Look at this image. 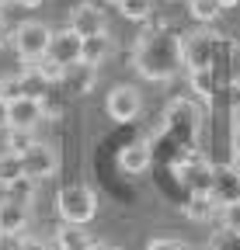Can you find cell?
Listing matches in <instances>:
<instances>
[{
	"label": "cell",
	"instance_id": "obj_1",
	"mask_svg": "<svg viewBox=\"0 0 240 250\" xmlns=\"http://www.w3.org/2000/svg\"><path fill=\"white\" fill-rule=\"evenodd\" d=\"M132 66L143 80L164 83L185 70V35L171 28H150L132 45Z\"/></svg>",
	"mask_w": 240,
	"mask_h": 250
},
{
	"label": "cell",
	"instance_id": "obj_2",
	"mask_svg": "<svg viewBox=\"0 0 240 250\" xmlns=\"http://www.w3.org/2000/svg\"><path fill=\"white\" fill-rule=\"evenodd\" d=\"M56 212H59V223L87 226L98 212V191L87 184H63L56 191Z\"/></svg>",
	"mask_w": 240,
	"mask_h": 250
},
{
	"label": "cell",
	"instance_id": "obj_3",
	"mask_svg": "<svg viewBox=\"0 0 240 250\" xmlns=\"http://www.w3.org/2000/svg\"><path fill=\"white\" fill-rule=\"evenodd\" d=\"M49 45H52V28L42 24V21H21L14 28V52L18 59L24 62H42L49 56Z\"/></svg>",
	"mask_w": 240,
	"mask_h": 250
},
{
	"label": "cell",
	"instance_id": "obj_4",
	"mask_svg": "<svg viewBox=\"0 0 240 250\" xmlns=\"http://www.w3.org/2000/svg\"><path fill=\"white\" fill-rule=\"evenodd\" d=\"M216 35L209 28H198V31H188L185 35V70H213L216 62Z\"/></svg>",
	"mask_w": 240,
	"mask_h": 250
},
{
	"label": "cell",
	"instance_id": "obj_5",
	"mask_svg": "<svg viewBox=\"0 0 240 250\" xmlns=\"http://www.w3.org/2000/svg\"><path fill=\"white\" fill-rule=\"evenodd\" d=\"M21 164H24V177L32 181H45L59 170V156L49 143H35L28 153H21Z\"/></svg>",
	"mask_w": 240,
	"mask_h": 250
},
{
	"label": "cell",
	"instance_id": "obj_6",
	"mask_svg": "<svg viewBox=\"0 0 240 250\" xmlns=\"http://www.w3.org/2000/svg\"><path fill=\"white\" fill-rule=\"evenodd\" d=\"M105 108H108V115H111L115 122H132V118L143 111V98H139V90H136V87L122 83V87H111Z\"/></svg>",
	"mask_w": 240,
	"mask_h": 250
},
{
	"label": "cell",
	"instance_id": "obj_7",
	"mask_svg": "<svg viewBox=\"0 0 240 250\" xmlns=\"http://www.w3.org/2000/svg\"><path fill=\"white\" fill-rule=\"evenodd\" d=\"M80 52H84V39L77 35V31L66 24L63 31H52V45H49V59L59 62V66H73V62H80Z\"/></svg>",
	"mask_w": 240,
	"mask_h": 250
},
{
	"label": "cell",
	"instance_id": "obj_8",
	"mask_svg": "<svg viewBox=\"0 0 240 250\" xmlns=\"http://www.w3.org/2000/svg\"><path fill=\"white\" fill-rule=\"evenodd\" d=\"M70 28L77 31L80 39H91V35H105L108 31V21H105V11L94 7V4H77L70 11Z\"/></svg>",
	"mask_w": 240,
	"mask_h": 250
},
{
	"label": "cell",
	"instance_id": "obj_9",
	"mask_svg": "<svg viewBox=\"0 0 240 250\" xmlns=\"http://www.w3.org/2000/svg\"><path fill=\"white\" fill-rule=\"evenodd\" d=\"M98 83V66H87V62H73V66L63 70V80H59V87H63L70 98H84V94H91Z\"/></svg>",
	"mask_w": 240,
	"mask_h": 250
},
{
	"label": "cell",
	"instance_id": "obj_10",
	"mask_svg": "<svg viewBox=\"0 0 240 250\" xmlns=\"http://www.w3.org/2000/svg\"><path fill=\"white\" fill-rule=\"evenodd\" d=\"M177 177H181V184L188 188V191H213V177H216V167H209L205 160L192 156V160H185L181 167H177Z\"/></svg>",
	"mask_w": 240,
	"mask_h": 250
},
{
	"label": "cell",
	"instance_id": "obj_11",
	"mask_svg": "<svg viewBox=\"0 0 240 250\" xmlns=\"http://www.w3.org/2000/svg\"><path fill=\"white\" fill-rule=\"evenodd\" d=\"M45 118V108L39 98H18L11 101V129H35Z\"/></svg>",
	"mask_w": 240,
	"mask_h": 250
},
{
	"label": "cell",
	"instance_id": "obj_12",
	"mask_svg": "<svg viewBox=\"0 0 240 250\" xmlns=\"http://www.w3.org/2000/svg\"><path fill=\"white\" fill-rule=\"evenodd\" d=\"M213 198L219 205H233L240 202V170L230 164V167H216V177H213Z\"/></svg>",
	"mask_w": 240,
	"mask_h": 250
},
{
	"label": "cell",
	"instance_id": "obj_13",
	"mask_svg": "<svg viewBox=\"0 0 240 250\" xmlns=\"http://www.w3.org/2000/svg\"><path fill=\"white\" fill-rule=\"evenodd\" d=\"M52 236H56L59 250H94L98 247V240L87 233V226H80V223H59V229Z\"/></svg>",
	"mask_w": 240,
	"mask_h": 250
},
{
	"label": "cell",
	"instance_id": "obj_14",
	"mask_svg": "<svg viewBox=\"0 0 240 250\" xmlns=\"http://www.w3.org/2000/svg\"><path fill=\"white\" fill-rule=\"evenodd\" d=\"M28 223H32V208L28 205H18L11 198L0 202V233H24Z\"/></svg>",
	"mask_w": 240,
	"mask_h": 250
},
{
	"label": "cell",
	"instance_id": "obj_15",
	"mask_svg": "<svg viewBox=\"0 0 240 250\" xmlns=\"http://www.w3.org/2000/svg\"><path fill=\"white\" fill-rule=\"evenodd\" d=\"M219 208L223 205L213 198V191H192L188 195V205H185V212H188L192 223H209V219L219 215Z\"/></svg>",
	"mask_w": 240,
	"mask_h": 250
},
{
	"label": "cell",
	"instance_id": "obj_16",
	"mask_svg": "<svg viewBox=\"0 0 240 250\" xmlns=\"http://www.w3.org/2000/svg\"><path fill=\"white\" fill-rule=\"evenodd\" d=\"M150 164H153V153H150L146 139H136L122 149V170L126 174H143V170H150Z\"/></svg>",
	"mask_w": 240,
	"mask_h": 250
},
{
	"label": "cell",
	"instance_id": "obj_17",
	"mask_svg": "<svg viewBox=\"0 0 240 250\" xmlns=\"http://www.w3.org/2000/svg\"><path fill=\"white\" fill-rule=\"evenodd\" d=\"M108 56H111V35H108V31H105V35H91V39H84L80 62H87V66H101Z\"/></svg>",
	"mask_w": 240,
	"mask_h": 250
},
{
	"label": "cell",
	"instance_id": "obj_18",
	"mask_svg": "<svg viewBox=\"0 0 240 250\" xmlns=\"http://www.w3.org/2000/svg\"><path fill=\"white\" fill-rule=\"evenodd\" d=\"M18 77H21V87H24V98H39V101H42V98H45V90L52 87L49 77L39 70V62H28V66H24Z\"/></svg>",
	"mask_w": 240,
	"mask_h": 250
},
{
	"label": "cell",
	"instance_id": "obj_19",
	"mask_svg": "<svg viewBox=\"0 0 240 250\" xmlns=\"http://www.w3.org/2000/svg\"><path fill=\"white\" fill-rule=\"evenodd\" d=\"M39 184H42V181L18 177V181H11V184H4V198H11V202H18V205H28V208H32L35 198H39Z\"/></svg>",
	"mask_w": 240,
	"mask_h": 250
},
{
	"label": "cell",
	"instance_id": "obj_20",
	"mask_svg": "<svg viewBox=\"0 0 240 250\" xmlns=\"http://www.w3.org/2000/svg\"><path fill=\"white\" fill-rule=\"evenodd\" d=\"M188 14L198 24H213L223 14V4H219V0H188Z\"/></svg>",
	"mask_w": 240,
	"mask_h": 250
},
{
	"label": "cell",
	"instance_id": "obj_21",
	"mask_svg": "<svg viewBox=\"0 0 240 250\" xmlns=\"http://www.w3.org/2000/svg\"><path fill=\"white\" fill-rule=\"evenodd\" d=\"M39 143V136H35V129H7V153H28Z\"/></svg>",
	"mask_w": 240,
	"mask_h": 250
},
{
	"label": "cell",
	"instance_id": "obj_22",
	"mask_svg": "<svg viewBox=\"0 0 240 250\" xmlns=\"http://www.w3.org/2000/svg\"><path fill=\"white\" fill-rule=\"evenodd\" d=\"M18 177H24L21 156H18V153H0V188L11 184V181H18Z\"/></svg>",
	"mask_w": 240,
	"mask_h": 250
},
{
	"label": "cell",
	"instance_id": "obj_23",
	"mask_svg": "<svg viewBox=\"0 0 240 250\" xmlns=\"http://www.w3.org/2000/svg\"><path fill=\"white\" fill-rule=\"evenodd\" d=\"M118 11H122V18H129V21H146L153 14V0H122Z\"/></svg>",
	"mask_w": 240,
	"mask_h": 250
},
{
	"label": "cell",
	"instance_id": "obj_24",
	"mask_svg": "<svg viewBox=\"0 0 240 250\" xmlns=\"http://www.w3.org/2000/svg\"><path fill=\"white\" fill-rule=\"evenodd\" d=\"M192 80V90H195V98H213V70H192L188 73Z\"/></svg>",
	"mask_w": 240,
	"mask_h": 250
},
{
	"label": "cell",
	"instance_id": "obj_25",
	"mask_svg": "<svg viewBox=\"0 0 240 250\" xmlns=\"http://www.w3.org/2000/svg\"><path fill=\"white\" fill-rule=\"evenodd\" d=\"M205 250H240V229H223L219 226V233L209 240Z\"/></svg>",
	"mask_w": 240,
	"mask_h": 250
},
{
	"label": "cell",
	"instance_id": "obj_26",
	"mask_svg": "<svg viewBox=\"0 0 240 250\" xmlns=\"http://www.w3.org/2000/svg\"><path fill=\"white\" fill-rule=\"evenodd\" d=\"M24 98V87H21V77H0V101H18Z\"/></svg>",
	"mask_w": 240,
	"mask_h": 250
},
{
	"label": "cell",
	"instance_id": "obj_27",
	"mask_svg": "<svg viewBox=\"0 0 240 250\" xmlns=\"http://www.w3.org/2000/svg\"><path fill=\"white\" fill-rule=\"evenodd\" d=\"M219 226L223 229H240V202L219 208Z\"/></svg>",
	"mask_w": 240,
	"mask_h": 250
},
{
	"label": "cell",
	"instance_id": "obj_28",
	"mask_svg": "<svg viewBox=\"0 0 240 250\" xmlns=\"http://www.w3.org/2000/svg\"><path fill=\"white\" fill-rule=\"evenodd\" d=\"M230 87H240V42H230Z\"/></svg>",
	"mask_w": 240,
	"mask_h": 250
},
{
	"label": "cell",
	"instance_id": "obj_29",
	"mask_svg": "<svg viewBox=\"0 0 240 250\" xmlns=\"http://www.w3.org/2000/svg\"><path fill=\"white\" fill-rule=\"evenodd\" d=\"M39 70H42V73L49 77V83H59V80H63V66H59V62H52L49 56H45V59L39 62Z\"/></svg>",
	"mask_w": 240,
	"mask_h": 250
},
{
	"label": "cell",
	"instance_id": "obj_30",
	"mask_svg": "<svg viewBox=\"0 0 240 250\" xmlns=\"http://www.w3.org/2000/svg\"><path fill=\"white\" fill-rule=\"evenodd\" d=\"M146 250H188V247H185L181 240H174V236H157Z\"/></svg>",
	"mask_w": 240,
	"mask_h": 250
},
{
	"label": "cell",
	"instance_id": "obj_31",
	"mask_svg": "<svg viewBox=\"0 0 240 250\" xmlns=\"http://www.w3.org/2000/svg\"><path fill=\"white\" fill-rule=\"evenodd\" d=\"M24 233H0V250H21Z\"/></svg>",
	"mask_w": 240,
	"mask_h": 250
},
{
	"label": "cell",
	"instance_id": "obj_32",
	"mask_svg": "<svg viewBox=\"0 0 240 250\" xmlns=\"http://www.w3.org/2000/svg\"><path fill=\"white\" fill-rule=\"evenodd\" d=\"M21 250H52V243H49V240H42V236H24Z\"/></svg>",
	"mask_w": 240,
	"mask_h": 250
},
{
	"label": "cell",
	"instance_id": "obj_33",
	"mask_svg": "<svg viewBox=\"0 0 240 250\" xmlns=\"http://www.w3.org/2000/svg\"><path fill=\"white\" fill-rule=\"evenodd\" d=\"M230 115H233V132H230V139H233V156H240V108L230 111Z\"/></svg>",
	"mask_w": 240,
	"mask_h": 250
},
{
	"label": "cell",
	"instance_id": "obj_34",
	"mask_svg": "<svg viewBox=\"0 0 240 250\" xmlns=\"http://www.w3.org/2000/svg\"><path fill=\"white\" fill-rule=\"evenodd\" d=\"M0 129H4V132L11 129V104L7 101H0Z\"/></svg>",
	"mask_w": 240,
	"mask_h": 250
},
{
	"label": "cell",
	"instance_id": "obj_35",
	"mask_svg": "<svg viewBox=\"0 0 240 250\" xmlns=\"http://www.w3.org/2000/svg\"><path fill=\"white\" fill-rule=\"evenodd\" d=\"M7 42H14V35H11V28H7L4 21H0V49H4Z\"/></svg>",
	"mask_w": 240,
	"mask_h": 250
},
{
	"label": "cell",
	"instance_id": "obj_36",
	"mask_svg": "<svg viewBox=\"0 0 240 250\" xmlns=\"http://www.w3.org/2000/svg\"><path fill=\"white\" fill-rule=\"evenodd\" d=\"M18 4H21V7H28V11H35V7H42V4H45V0H18Z\"/></svg>",
	"mask_w": 240,
	"mask_h": 250
},
{
	"label": "cell",
	"instance_id": "obj_37",
	"mask_svg": "<svg viewBox=\"0 0 240 250\" xmlns=\"http://www.w3.org/2000/svg\"><path fill=\"white\" fill-rule=\"evenodd\" d=\"M94 250H122V247H111V243H98Z\"/></svg>",
	"mask_w": 240,
	"mask_h": 250
},
{
	"label": "cell",
	"instance_id": "obj_38",
	"mask_svg": "<svg viewBox=\"0 0 240 250\" xmlns=\"http://www.w3.org/2000/svg\"><path fill=\"white\" fill-rule=\"evenodd\" d=\"M219 4H223V7H237V4H240V0H219Z\"/></svg>",
	"mask_w": 240,
	"mask_h": 250
},
{
	"label": "cell",
	"instance_id": "obj_39",
	"mask_svg": "<svg viewBox=\"0 0 240 250\" xmlns=\"http://www.w3.org/2000/svg\"><path fill=\"white\" fill-rule=\"evenodd\" d=\"M0 4H18V0H0Z\"/></svg>",
	"mask_w": 240,
	"mask_h": 250
},
{
	"label": "cell",
	"instance_id": "obj_40",
	"mask_svg": "<svg viewBox=\"0 0 240 250\" xmlns=\"http://www.w3.org/2000/svg\"><path fill=\"white\" fill-rule=\"evenodd\" d=\"M108 4H115V7H118V4H122V0H108Z\"/></svg>",
	"mask_w": 240,
	"mask_h": 250
},
{
	"label": "cell",
	"instance_id": "obj_41",
	"mask_svg": "<svg viewBox=\"0 0 240 250\" xmlns=\"http://www.w3.org/2000/svg\"><path fill=\"white\" fill-rule=\"evenodd\" d=\"M0 14H4V4H0ZM0 21H4V18H0Z\"/></svg>",
	"mask_w": 240,
	"mask_h": 250
}]
</instances>
